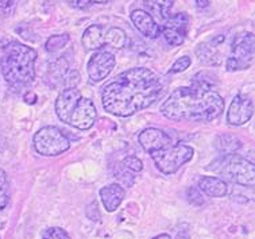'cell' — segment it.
I'll list each match as a JSON object with an SVG mask.
<instances>
[{
    "instance_id": "obj_1",
    "label": "cell",
    "mask_w": 255,
    "mask_h": 239,
    "mask_svg": "<svg viewBox=\"0 0 255 239\" xmlns=\"http://www.w3.org/2000/svg\"><path fill=\"white\" fill-rule=\"evenodd\" d=\"M162 81L148 68H131L103 88L102 104L112 115L127 118L144 110L162 92Z\"/></svg>"
},
{
    "instance_id": "obj_2",
    "label": "cell",
    "mask_w": 255,
    "mask_h": 239,
    "mask_svg": "<svg viewBox=\"0 0 255 239\" xmlns=\"http://www.w3.org/2000/svg\"><path fill=\"white\" fill-rule=\"evenodd\" d=\"M224 110V100L207 80L196 77L189 87L173 91L161 106V114L176 122H211Z\"/></svg>"
},
{
    "instance_id": "obj_3",
    "label": "cell",
    "mask_w": 255,
    "mask_h": 239,
    "mask_svg": "<svg viewBox=\"0 0 255 239\" xmlns=\"http://www.w3.org/2000/svg\"><path fill=\"white\" fill-rule=\"evenodd\" d=\"M37 51L18 41L7 43L0 54L1 74L14 88L27 87L35 78Z\"/></svg>"
},
{
    "instance_id": "obj_4",
    "label": "cell",
    "mask_w": 255,
    "mask_h": 239,
    "mask_svg": "<svg viewBox=\"0 0 255 239\" xmlns=\"http://www.w3.org/2000/svg\"><path fill=\"white\" fill-rule=\"evenodd\" d=\"M56 114L61 122L79 130H89L96 122V107L77 88H65L56 100Z\"/></svg>"
},
{
    "instance_id": "obj_5",
    "label": "cell",
    "mask_w": 255,
    "mask_h": 239,
    "mask_svg": "<svg viewBox=\"0 0 255 239\" xmlns=\"http://www.w3.org/2000/svg\"><path fill=\"white\" fill-rule=\"evenodd\" d=\"M209 169L219 175H223L227 180L245 187H254L255 166L246 158L238 154H226L211 164Z\"/></svg>"
},
{
    "instance_id": "obj_6",
    "label": "cell",
    "mask_w": 255,
    "mask_h": 239,
    "mask_svg": "<svg viewBox=\"0 0 255 239\" xmlns=\"http://www.w3.org/2000/svg\"><path fill=\"white\" fill-rule=\"evenodd\" d=\"M193 154H195L193 147L182 143H177V145L172 143L162 150L151 153L150 156L161 173L170 176L174 175L186 162H189L193 158Z\"/></svg>"
},
{
    "instance_id": "obj_7",
    "label": "cell",
    "mask_w": 255,
    "mask_h": 239,
    "mask_svg": "<svg viewBox=\"0 0 255 239\" xmlns=\"http://www.w3.org/2000/svg\"><path fill=\"white\" fill-rule=\"evenodd\" d=\"M33 143L35 152L45 157L60 156L70 147L69 138L56 126H45L38 130L34 135Z\"/></svg>"
},
{
    "instance_id": "obj_8",
    "label": "cell",
    "mask_w": 255,
    "mask_h": 239,
    "mask_svg": "<svg viewBox=\"0 0 255 239\" xmlns=\"http://www.w3.org/2000/svg\"><path fill=\"white\" fill-rule=\"evenodd\" d=\"M255 41L251 32H243L234 38L231 45V54L226 62L228 72L247 69L254 62Z\"/></svg>"
},
{
    "instance_id": "obj_9",
    "label": "cell",
    "mask_w": 255,
    "mask_h": 239,
    "mask_svg": "<svg viewBox=\"0 0 255 239\" xmlns=\"http://www.w3.org/2000/svg\"><path fill=\"white\" fill-rule=\"evenodd\" d=\"M189 28V16L185 12L170 15L169 18L163 22L161 28L165 41L170 46H180L184 43Z\"/></svg>"
},
{
    "instance_id": "obj_10",
    "label": "cell",
    "mask_w": 255,
    "mask_h": 239,
    "mask_svg": "<svg viewBox=\"0 0 255 239\" xmlns=\"http://www.w3.org/2000/svg\"><path fill=\"white\" fill-rule=\"evenodd\" d=\"M115 55L106 50H96L87 64V73L92 83H100L115 68Z\"/></svg>"
},
{
    "instance_id": "obj_11",
    "label": "cell",
    "mask_w": 255,
    "mask_h": 239,
    "mask_svg": "<svg viewBox=\"0 0 255 239\" xmlns=\"http://www.w3.org/2000/svg\"><path fill=\"white\" fill-rule=\"evenodd\" d=\"M254 103L247 95H237L227 111V122L231 126H243L253 118Z\"/></svg>"
},
{
    "instance_id": "obj_12",
    "label": "cell",
    "mask_w": 255,
    "mask_h": 239,
    "mask_svg": "<svg viewBox=\"0 0 255 239\" xmlns=\"http://www.w3.org/2000/svg\"><path fill=\"white\" fill-rule=\"evenodd\" d=\"M138 142L144 152L151 154V153L162 150L169 145H172V138L162 130L148 127V129L140 131V134L138 135Z\"/></svg>"
},
{
    "instance_id": "obj_13",
    "label": "cell",
    "mask_w": 255,
    "mask_h": 239,
    "mask_svg": "<svg viewBox=\"0 0 255 239\" xmlns=\"http://www.w3.org/2000/svg\"><path fill=\"white\" fill-rule=\"evenodd\" d=\"M131 22L136 30L148 39H155L161 34V27L157 20L144 9H134L130 15Z\"/></svg>"
},
{
    "instance_id": "obj_14",
    "label": "cell",
    "mask_w": 255,
    "mask_h": 239,
    "mask_svg": "<svg viewBox=\"0 0 255 239\" xmlns=\"http://www.w3.org/2000/svg\"><path fill=\"white\" fill-rule=\"evenodd\" d=\"M100 199L107 212H115L125 200L126 191L121 184H110L100 189Z\"/></svg>"
},
{
    "instance_id": "obj_15",
    "label": "cell",
    "mask_w": 255,
    "mask_h": 239,
    "mask_svg": "<svg viewBox=\"0 0 255 239\" xmlns=\"http://www.w3.org/2000/svg\"><path fill=\"white\" fill-rule=\"evenodd\" d=\"M106 30L100 24H92L89 26L83 34L81 43L85 50L95 51L102 50V47L106 46Z\"/></svg>"
},
{
    "instance_id": "obj_16",
    "label": "cell",
    "mask_w": 255,
    "mask_h": 239,
    "mask_svg": "<svg viewBox=\"0 0 255 239\" xmlns=\"http://www.w3.org/2000/svg\"><path fill=\"white\" fill-rule=\"evenodd\" d=\"M197 188L211 198H224L228 193V185L226 184V181L214 176L200 177Z\"/></svg>"
},
{
    "instance_id": "obj_17",
    "label": "cell",
    "mask_w": 255,
    "mask_h": 239,
    "mask_svg": "<svg viewBox=\"0 0 255 239\" xmlns=\"http://www.w3.org/2000/svg\"><path fill=\"white\" fill-rule=\"evenodd\" d=\"M143 4L154 19L165 22L170 16L173 0H143Z\"/></svg>"
},
{
    "instance_id": "obj_18",
    "label": "cell",
    "mask_w": 255,
    "mask_h": 239,
    "mask_svg": "<svg viewBox=\"0 0 255 239\" xmlns=\"http://www.w3.org/2000/svg\"><path fill=\"white\" fill-rule=\"evenodd\" d=\"M128 45V37L121 27H108L106 30V46L112 49H123Z\"/></svg>"
},
{
    "instance_id": "obj_19",
    "label": "cell",
    "mask_w": 255,
    "mask_h": 239,
    "mask_svg": "<svg viewBox=\"0 0 255 239\" xmlns=\"http://www.w3.org/2000/svg\"><path fill=\"white\" fill-rule=\"evenodd\" d=\"M216 146L219 152L223 153V156H226V154H234L237 150H239L242 147V142L234 135H222L219 137Z\"/></svg>"
},
{
    "instance_id": "obj_20",
    "label": "cell",
    "mask_w": 255,
    "mask_h": 239,
    "mask_svg": "<svg viewBox=\"0 0 255 239\" xmlns=\"http://www.w3.org/2000/svg\"><path fill=\"white\" fill-rule=\"evenodd\" d=\"M70 35L69 34H56V35H51L49 39L46 41V50L49 53H58L60 50H62L64 47L69 43Z\"/></svg>"
},
{
    "instance_id": "obj_21",
    "label": "cell",
    "mask_w": 255,
    "mask_h": 239,
    "mask_svg": "<svg viewBox=\"0 0 255 239\" xmlns=\"http://www.w3.org/2000/svg\"><path fill=\"white\" fill-rule=\"evenodd\" d=\"M42 239H70L69 234L61 227H50L45 230Z\"/></svg>"
},
{
    "instance_id": "obj_22",
    "label": "cell",
    "mask_w": 255,
    "mask_h": 239,
    "mask_svg": "<svg viewBox=\"0 0 255 239\" xmlns=\"http://www.w3.org/2000/svg\"><path fill=\"white\" fill-rule=\"evenodd\" d=\"M123 166L126 169L130 170V172H134V173H139L140 170L143 169V164L140 161L139 158H136L134 156L126 157L123 160Z\"/></svg>"
},
{
    "instance_id": "obj_23",
    "label": "cell",
    "mask_w": 255,
    "mask_h": 239,
    "mask_svg": "<svg viewBox=\"0 0 255 239\" xmlns=\"http://www.w3.org/2000/svg\"><path fill=\"white\" fill-rule=\"evenodd\" d=\"M190 64H192L190 57H188V55H182V57H180V58L172 65L170 73H181V72H185V70L190 66Z\"/></svg>"
},
{
    "instance_id": "obj_24",
    "label": "cell",
    "mask_w": 255,
    "mask_h": 239,
    "mask_svg": "<svg viewBox=\"0 0 255 239\" xmlns=\"http://www.w3.org/2000/svg\"><path fill=\"white\" fill-rule=\"evenodd\" d=\"M186 193H188V200H189L190 204L197 206V207L204 204V199H203L201 191L199 188H189Z\"/></svg>"
},
{
    "instance_id": "obj_25",
    "label": "cell",
    "mask_w": 255,
    "mask_h": 239,
    "mask_svg": "<svg viewBox=\"0 0 255 239\" xmlns=\"http://www.w3.org/2000/svg\"><path fill=\"white\" fill-rule=\"evenodd\" d=\"M7 183H0V211H3L8 204V192H7Z\"/></svg>"
},
{
    "instance_id": "obj_26",
    "label": "cell",
    "mask_w": 255,
    "mask_h": 239,
    "mask_svg": "<svg viewBox=\"0 0 255 239\" xmlns=\"http://www.w3.org/2000/svg\"><path fill=\"white\" fill-rule=\"evenodd\" d=\"M18 1L19 0H0V11L4 12V14H8L14 9Z\"/></svg>"
},
{
    "instance_id": "obj_27",
    "label": "cell",
    "mask_w": 255,
    "mask_h": 239,
    "mask_svg": "<svg viewBox=\"0 0 255 239\" xmlns=\"http://www.w3.org/2000/svg\"><path fill=\"white\" fill-rule=\"evenodd\" d=\"M111 0H79L77 7L79 8H85L89 4H107Z\"/></svg>"
},
{
    "instance_id": "obj_28",
    "label": "cell",
    "mask_w": 255,
    "mask_h": 239,
    "mask_svg": "<svg viewBox=\"0 0 255 239\" xmlns=\"http://www.w3.org/2000/svg\"><path fill=\"white\" fill-rule=\"evenodd\" d=\"M24 101L28 103V104H35V101H37V95L33 92H27L24 95Z\"/></svg>"
},
{
    "instance_id": "obj_29",
    "label": "cell",
    "mask_w": 255,
    "mask_h": 239,
    "mask_svg": "<svg viewBox=\"0 0 255 239\" xmlns=\"http://www.w3.org/2000/svg\"><path fill=\"white\" fill-rule=\"evenodd\" d=\"M209 3H211L209 0H196V4H197L199 8H205V7H208Z\"/></svg>"
},
{
    "instance_id": "obj_30",
    "label": "cell",
    "mask_w": 255,
    "mask_h": 239,
    "mask_svg": "<svg viewBox=\"0 0 255 239\" xmlns=\"http://www.w3.org/2000/svg\"><path fill=\"white\" fill-rule=\"evenodd\" d=\"M176 239H190V237H189V234H188V231L182 230V231H180L178 234H177Z\"/></svg>"
},
{
    "instance_id": "obj_31",
    "label": "cell",
    "mask_w": 255,
    "mask_h": 239,
    "mask_svg": "<svg viewBox=\"0 0 255 239\" xmlns=\"http://www.w3.org/2000/svg\"><path fill=\"white\" fill-rule=\"evenodd\" d=\"M153 239H172V238H170V235H167V234H159L157 235V237H154Z\"/></svg>"
},
{
    "instance_id": "obj_32",
    "label": "cell",
    "mask_w": 255,
    "mask_h": 239,
    "mask_svg": "<svg viewBox=\"0 0 255 239\" xmlns=\"http://www.w3.org/2000/svg\"><path fill=\"white\" fill-rule=\"evenodd\" d=\"M3 150H4V138L0 135V153L3 152Z\"/></svg>"
},
{
    "instance_id": "obj_33",
    "label": "cell",
    "mask_w": 255,
    "mask_h": 239,
    "mask_svg": "<svg viewBox=\"0 0 255 239\" xmlns=\"http://www.w3.org/2000/svg\"><path fill=\"white\" fill-rule=\"evenodd\" d=\"M66 1H68L69 4L74 5V7H77V3H79V0H66Z\"/></svg>"
}]
</instances>
